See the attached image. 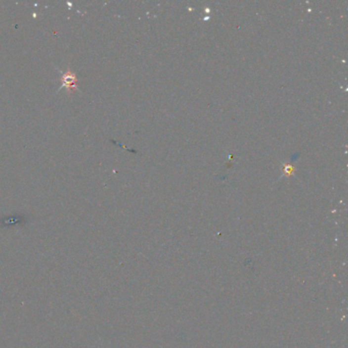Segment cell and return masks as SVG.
<instances>
[{
    "instance_id": "1",
    "label": "cell",
    "mask_w": 348,
    "mask_h": 348,
    "mask_svg": "<svg viewBox=\"0 0 348 348\" xmlns=\"http://www.w3.org/2000/svg\"><path fill=\"white\" fill-rule=\"evenodd\" d=\"M60 81H61V86L58 88V91L61 90L62 88H66L67 92L69 94H72L75 91L79 90V79L77 75L71 71V69H68L66 73H62L60 77Z\"/></svg>"
},
{
    "instance_id": "2",
    "label": "cell",
    "mask_w": 348,
    "mask_h": 348,
    "mask_svg": "<svg viewBox=\"0 0 348 348\" xmlns=\"http://www.w3.org/2000/svg\"><path fill=\"white\" fill-rule=\"evenodd\" d=\"M293 173H294V168H293L292 166H290V165L285 166V168H284V174H286V175H288V176H291Z\"/></svg>"
}]
</instances>
